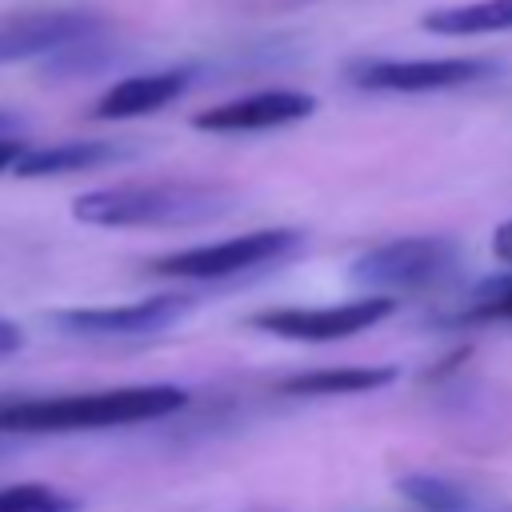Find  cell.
<instances>
[{"mask_svg":"<svg viewBox=\"0 0 512 512\" xmlns=\"http://www.w3.org/2000/svg\"><path fill=\"white\" fill-rule=\"evenodd\" d=\"M188 404L176 384H132L104 392L68 396H28L0 404V432H84V428H124L172 416Z\"/></svg>","mask_w":512,"mask_h":512,"instance_id":"obj_1","label":"cell"},{"mask_svg":"<svg viewBox=\"0 0 512 512\" xmlns=\"http://www.w3.org/2000/svg\"><path fill=\"white\" fill-rule=\"evenodd\" d=\"M228 208L224 188L208 184H116L72 200V216L92 228H168L220 216Z\"/></svg>","mask_w":512,"mask_h":512,"instance_id":"obj_2","label":"cell"},{"mask_svg":"<svg viewBox=\"0 0 512 512\" xmlns=\"http://www.w3.org/2000/svg\"><path fill=\"white\" fill-rule=\"evenodd\" d=\"M460 264V248L448 236H404L380 248H368L352 260L348 280L364 292L396 296V292H424L440 288Z\"/></svg>","mask_w":512,"mask_h":512,"instance_id":"obj_3","label":"cell"},{"mask_svg":"<svg viewBox=\"0 0 512 512\" xmlns=\"http://www.w3.org/2000/svg\"><path fill=\"white\" fill-rule=\"evenodd\" d=\"M300 244H304V232H296V228H256V232L228 236L216 244L164 252L148 264V272L164 276V280H224V276H240V272L276 264V260L292 256Z\"/></svg>","mask_w":512,"mask_h":512,"instance_id":"obj_4","label":"cell"},{"mask_svg":"<svg viewBox=\"0 0 512 512\" xmlns=\"http://www.w3.org/2000/svg\"><path fill=\"white\" fill-rule=\"evenodd\" d=\"M392 308H396V296L364 292L356 300L324 304V308H268L252 316V328L284 340H344L380 324L384 316H392Z\"/></svg>","mask_w":512,"mask_h":512,"instance_id":"obj_5","label":"cell"},{"mask_svg":"<svg viewBox=\"0 0 512 512\" xmlns=\"http://www.w3.org/2000/svg\"><path fill=\"white\" fill-rule=\"evenodd\" d=\"M492 72L476 56H440V60H360L348 68L356 88L368 92H448L476 84Z\"/></svg>","mask_w":512,"mask_h":512,"instance_id":"obj_6","label":"cell"},{"mask_svg":"<svg viewBox=\"0 0 512 512\" xmlns=\"http://www.w3.org/2000/svg\"><path fill=\"white\" fill-rule=\"evenodd\" d=\"M192 308L184 292H156L132 304H104V308H60L48 320L72 336H148L172 328Z\"/></svg>","mask_w":512,"mask_h":512,"instance_id":"obj_7","label":"cell"},{"mask_svg":"<svg viewBox=\"0 0 512 512\" xmlns=\"http://www.w3.org/2000/svg\"><path fill=\"white\" fill-rule=\"evenodd\" d=\"M96 16L72 12V8H24V12H0V64L36 60L48 52H60L76 40H88L96 32Z\"/></svg>","mask_w":512,"mask_h":512,"instance_id":"obj_8","label":"cell"},{"mask_svg":"<svg viewBox=\"0 0 512 512\" xmlns=\"http://www.w3.org/2000/svg\"><path fill=\"white\" fill-rule=\"evenodd\" d=\"M312 112H316V96L296 92V88H264V92L224 100L208 112H196L192 124L200 132H264V128L308 120Z\"/></svg>","mask_w":512,"mask_h":512,"instance_id":"obj_9","label":"cell"},{"mask_svg":"<svg viewBox=\"0 0 512 512\" xmlns=\"http://www.w3.org/2000/svg\"><path fill=\"white\" fill-rule=\"evenodd\" d=\"M188 72L184 68H168V72H140V76H124L116 80L100 100H96V116L100 120H132V116H152L164 104H172L184 88H188Z\"/></svg>","mask_w":512,"mask_h":512,"instance_id":"obj_10","label":"cell"},{"mask_svg":"<svg viewBox=\"0 0 512 512\" xmlns=\"http://www.w3.org/2000/svg\"><path fill=\"white\" fill-rule=\"evenodd\" d=\"M400 372L392 364H348V368H312L284 376L276 392L284 396H356V392H376L392 384Z\"/></svg>","mask_w":512,"mask_h":512,"instance_id":"obj_11","label":"cell"},{"mask_svg":"<svg viewBox=\"0 0 512 512\" xmlns=\"http://www.w3.org/2000/svg\"><path fill=\"white\" fill-rule=\"evenodd\" d=\"M124 148L112 140H64V144H48V148H24L20 160L12 164L16 176L36 180V176H64V172H88L100 168L108 160H116Z\"/></svg>","mask_w":512,"mask_h":512,"instance_id":"obj_12","label":"cell"},{"mask_svg":"<svg viewBox=\"0 0 512 512\" xmlns=\"http://www.w3.org/2000/svg\"><path fill=\"white\" fill-rule=\"evenodd\" d=\"M420 24H424V32H436V36L512 32V0H472V4H456V8H436Z\"/></svg>","mask_w":512,"mask_h":512,"instance_id":"obj_13","label":"cell"},{"mask_svg":"<svg viewBox=\"0 0 512 512\" xmlns=\"http://www.w3.org/2000/svg\"><path fill=\"white\" fill-rule=\"evenodd\" d=\"M396 492L416 504L420 512H472V496L448 480V476H432V472H404L396 476Z\"/></svg>","mask_w":512,"mask_h":512,"instance_id":"obj_14","label":"cell"},{"mask_svg":"<svg viewBox=\"0 0 512 512\" xmlns=\"http://www.w3.org/2000/svg\"><path fill=\"white\" fill-rule=\"evenodd\" d=\"M456 324H512V272L476 284L460 304Z\"/></svg>","mask_w":512,"mask_h":512,"instance_id":"obj_15","label":"cell"},{"mask_svg":"<svg viewBox=\"0 0 512 512\" xmlns=\"http://www.w3.org/2000/svg\"><path fill=\"white\" fill-rule=\"evenodd\" d=\"M0 512H76V500L48 484H0Z\"/></svg>","mask_w":512,"mask_h":512,"instance_id":"obj_16","label":"cell"},{"mask_svg":"<svg viewBox=\"0 0 512 512\" xmlns=\"http://www.w3.org/2000/svg\"><path fill=\"white\" fill-rule=\"evenodd\" d=\"M24 344V328L16 324V320H8V316H0V356H8V352H16Z\"/></svg>","mask_w":512,"mask_h":512,"instance_id":"obj_17","label":"cell"},{"mask_svg":"<svg viewBox=\"0 0 512 512\" xmlns=\"http://www.w3.org/2000/svg\"><path fill=\"white\" fill-rule=\"evenodd\" d=\"M492 252L512 268V220L496 224V232H492Z\"/></svg>","mask_w":512,"mask_h":512,"instance_id":"obj_18","label":"cell"},{"mask_svg":"<svg viewBox=\"0 0 512 512\" xmlns=\"http://www.w3.org/2000/svg\"><path fill=\"white\" fill-rule=\"evenodd\" d=\"M24 148H28L24 140H16L12 132H0V172H4V168H12V164L20 160V152H24Z\"/></svg>","mask_w":512,"mask_h":512,"instance_id":"obj_19","label":"cell"},{"mask_svg":"<svg viewBox=\"0 0 512 512\" xmlns=\"http://www.w3.org/2000/svg\"><path fill=\"white\" fill-rule=\"evenodd\" d=\"M12 128H16V120L8 112H0V132H12Z\"/></svg>","mask_w":512,"mask_h":512,"instance_id":"obj_20","label":"cell"}]
</instances>
